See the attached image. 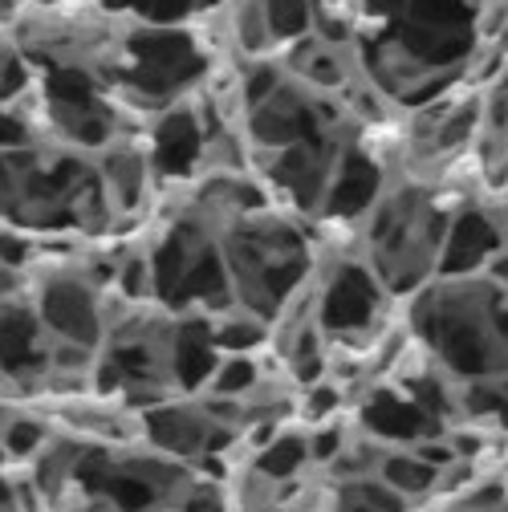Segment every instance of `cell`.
<instances>
[{
    "mask_svg": "<svg viewBox=\"0 0 508 512\" xmlns=\"http://www.w3.org/2000/svg\"><path fill=\"white\" fill-rule=\"evenodd\" d=\"M383 191H387V175H383L378 155L362 139H346V147L338 155V167H334V179H330V191H326L322 216H330V220H366Z\"/></svg>",
    "mask_w": 508,
    "mask_h": 512,
    "instance_id": "cell-8",
    "label": "cell"
},
{
    "mask_svg": "<svg viewBox=\"0 0 508 512\" xmlns=\"http://www.w3.org/2000/svg\"><path fill=\"white\" fill-rule=\"evenodd\" d=\"M139 439L179 464L200 468L204 460L228 452L244 435L224 419H216V411L204 399H171L139 415Z\"/></svg>",
    "mask_w": 508,
    "mask_h": 512,
    "instance_id": "cell-4",
    "label": "cell"
},
{
    "mask_svg": "<svg viewBox=\"0 0 508 512\" xmlns=\"http://www.w3.org/2000/svg\"><path fill=\"white\" fill-rule=\"evenodd\" d=\"M25 17V0H0V29H17Z\"/></svg>",
    "mask_w": 508,
    "mask_h": 512,
    "instance_id": "cell-12",
    "label": "cell"
},
{
    "mask_svg": "<svg viewBox=\"0 0 508 512\" xmlns=\"http://www.w3.org/2000/svg\"><path fill=\"white\" fill-rule=\"evenodd\" d=\"M216 228L236 309L261 317L265 326H277L289 301H297L313 281V244L301 220L269 204L228 216Z\"/></svg>",
    "mask_w": 508,
    "mask_h": 512,
    "instance_id": "cell-1",
    "label": "cell"
},
{
    "mask_svg": "<svg viewBox=\"0 0 508 512\" xmlns=\"http://www.w3.org/2000/svg\"><path fill=\"white\" fill-rule=\"evenodd\" d=\"M98 179L106 187V200L114 208V220L122 216H139L151 200V187H155V171L147 159V147L135 139H118L110 143L102 155H94Z\"/></svg>",
    "mask_w": 508,
    "mask_h": 512,
    "instance_id": "cell-9",
    "label": "cell"
},
{
    "mask_svg": "<svg viewBox=\"0 0 508 512\" xmlns=\"http://www.w3.org/2000/svg\"><path fill=\"white\" fill-rule=\"evenodd\" d=\"M0 512H41L25 468H0Z\"/></svg>",
    "mask_w": 508,
    "mask_h": 512,
    "instance_id": "cell-11",
    "label": "cell"
},
{
    "mask_svg": "<svg viewBox=\"0 0 508 512\" xmlns=\"http://www.w3.org/2000/svg\"><path fill=\"white\" fill-rule=\"evenodd\" d=\"M57 342L41 326L29 297L0 301V391L13 399L45 395Z\"/></svg>",
    "mask_w": 508,
    "mask_h": 512,
    "instance_id": "cell-5",
    "label": "cell"
},
{
    "mask_svg": "<svg viewBox=\"0 0 508 512\" xmlns=\"http://www.w3.org/2000/svg\"><path fill=\"white\" fill-rule=\"evenodd\" d=\"M452 216L435 204V196L419 183L387 187L366 216V248L362 261L391 297L415 293L431 277H439V256L448 244Z\"/></svg>",
    "mask_w": 508,
    "mask_h": 512,
    "instance_id": "cell-2",
    "label": "cell"
},
{
    "mask_svg": "<svg viewBox=\"0 0 508 512\" xmlns=\"http://www.w3.org/2000/svg\"><path fill=\"white\" fill-rule=\"evenodd\" d=\"M208 139H212V126L204 118V110L183 98L167 110H159L143 135L155 183H192L200 179L204 163H208Z\"/></svg>",
    "mask_w": 508,
    "mask_h": 512,
    "instance_id": "cell-7",
    "label": "cell"
},
{
    "mask_svg": "<svg viewBox=\"0 0 508 512\" xmlns=\"http://www.w3.org/2000/svg\"><path fill=\"white\" fill-rule=\"evenodd\" d=\"M143 248L151 261V301L167 313L220 317L236 309L232 281L224 269L220 228L204 208L187 204Z\"/></svg>",
    "mask_w": 508,
    "mask_h": 512,
    "instance_id": "cell-3",
    "label": "cell"
},
{
    "mask_svg": "<svg viewBox=\"0 0 508 512\" xmlns=\"http://www.w3.org/2000/svg\"><path fill=\"white\" fill-rule=\"evenodd\" d=\"M391 293L378 285L366 261H342L322 285H317V326L330 342H358L374 334L378 313Z\"/></svg>",
    "mask_w": 508,
    "mask_h": 512,
    "instance_id": "cell-6",
    "label": "cell"
},
{
    "mask_svg": "<svg viewBox=\"0 0 508 512\" xmlns=\"http://www.w3.org/2000/svg\"><path fill=\"white\" fill-rule=\"evenodd\" d=\"M261 9L277 49L309 37V0H261Z\"/></svg>",
    "mask_w": 508,
    "mask_h": 512,
    "instance_id": "cell-10",
    "label": "cell"
}]
</instances>
